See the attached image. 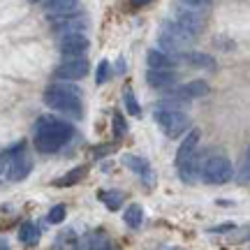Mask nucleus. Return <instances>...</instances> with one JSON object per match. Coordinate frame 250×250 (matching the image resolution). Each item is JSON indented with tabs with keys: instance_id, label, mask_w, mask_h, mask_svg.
Returning <instances> with one entry per match:
<instances>
[{
	"instance_id": "1",
	"label": "nucleus",
	"mask_w": 250,
	"mask_h": 250,
	"mask_svg": "<svg viewBox=\"0 0 250 250\" xmlns=\"http://www.w3.org/2000/svg\"><path fill=\"white\" fill-rule=\"evenodd\" d=\"M74 137V127L67 121H61L56 116H42L35 123V146L42 153L61 151L65 144Z\"/></svg>"
},
{
	"instance_id": "2",
	"label": "nucleus",
	"mask_w": 250,
	"mask_h": 250,
	"mask_svg": "<svg viewBox=\"0 0 250 250\" xmlns=\"http://www.w3.org/2000/svg\"><path fill=\"white\" fill-rule=\"evenodd\" d=\"M44 104L61 114L81 118V90L72 83H54L44 90Z\"/></svg>"
},
{
	"instance_id": "3",
	"label": "nucleus",
	"mask_w": 250,
	"mask_h": 250,
	"mask_svg": "<svg viewBox=\"0 0 250 250\" xmlns=\"http://www.w3.org/2000/svg\"><path fill=\"white\" fill-rule=\"evenodd\" d=\"M195 40H197V35L186 30L179 21H165L160 35H158V44L167 54H183V51H188V46L192 44Z\"/></svg>"
},
{
	"instance_id": "4",
	"label": "nucleus",
	"mask_w": 250,
	"mask_h": 250,
	"mask_svg": "<svg viewBox=\"0 0 250 250\" xmlns=\"http://www.w3.org/2000/svg\"><path fill=\"white\" fill-rule=\"evenodd\" d=\"M153 118L167 137H181V134H186L190 130V116L183 114V111H176V109L162 107L153 114Z\"/></svg>"
},
{
	"instance_id": "5",
	"label": "nucleus",
	"mask_w": 250,
	"mask_h": 250,
	"mask_svg": "<svg viewBox=\"0 0 250 250\" xmlns=\"http://www.w3.org/2000/svg\"><path fill=\"white\" fill-rule=\"evenodd\" d=\"M234 176V167L227 155H211L204 162V169H202V179L208 186H223Z\"/></svg>"
},
{
	"instance_id": "6",
	"label": "nucleus",
	"mask_w": 250,
	"mask_h": 250,
	"mask_svg": "<svg viewBox=\"0 0 250 250\" xmlns=\"http://www.w3.org/2000/svg\"><path fill=\"white\" fill-rule=\"evenodd\" d=\"M88 37L79 33V30H67L61 40V54L65 58H83V54L88 51Z\"/></svg>"
},
{
	"instance_id": "7",
	"label": "nucleus",
	"mask_w": 250,
	"mask_h": 250,
	"mask_svg": "<svg viewBox=\"0 0 250 250\" xmlns=\"http://www.w3.org/2000/svg\"><path fill=\"white\" fill-rule=\"evenodd\" d=\"M86 74H88V61L86 58H65V62H61L56 67V77L62 81L83 79Z\"/></svg>"
},
{
	"instance_id": "8",
	"label": "nucleus",
	"mask_w": 250,
	"mask_h": 250,
	"mask_svg": "<svg viewBox=\"0 0 250 250\" xmlns=\"http://www.w3.org/2000/svg\"><path fill=\"white\" fill-rule=\"evenodd\" d=\"M30 171H33V160L26 155V151H19L12 155L5 169V181H23Z\"/></svg>"
},
{
	"instance_id": "9",
	"label": "nucleus",
	"mask_w": 250,
	"mask_h": 250,
	"mask_svg": "<svg viewBox=\"0 0 250 250\" xmlns=\"http://www.w3.org/2000/svg\"><path fill=\"white\" fill-rule=\"evenodd\" d=\"M146 81H148V86L153 88H174L176 83H179V77L169 70V67H151V70L146 72Z\"/></svg>"
},
{
	"instance_id": "10",
	"label": "nucleus",
	"mask_w": 250,
	"mask_h": 250,
	"mask_svg": "<svg viewBox=\"0 0 250 250\" xmlns=\"http://www.w3.org/2000/svg\"><path fill=\"white\" fill-rule=\"evenodd\" d=\"M174 21H179L181 26L186 28V30H190L192 35H199V33L206 28V21H204V17L199 14V9H190V7L179 9L176 17H174Z\"/></svg>"
},
{
	"instance_id": "11",
	"label": "nucleus",
	"mask_w": 250,
	"mask_h": 250,
	"mask_svg": "<svg viewBox=\"0 0 250 250\" xmlns=\"http://www.w3.org/2000/svg\"><path fill=\"white\" fill-rule=\"evenodd\" d=\"M199 130H190V132L186 134V139L181 142V146H179V153H176V167H181L183 162L192 155V153L197 151V144H199Z\"/></svg>"
},
{
	"instance_id": "12",
	"label": "nucleus",
	"mask_w": 250,
	"mask_h": 250,
	"mask_svg": "<svg viewBox=\"0 0 250 250\" xmlns=\"http://www.w3.org/2000/svg\"><path fill=\"white\" fill-rule=\"evenodd\" d=\"M183 61L190 65V67H197V70H215V61L208 54H202V51H183Z\"/></svg>"
},
{
	"instance_id": "13",
	"label": "nucleus",
	"mask_w": 250,
	"mask_h": 250,
	"mask_svg": "<svg viewBox=\"0 0 250 250\" xmlns=\"http://www.w3.org/2000/svg\"><path fill=\"white\" fill-rule=\"evenodd\" d=\"M204 95H208V83L206 81H190L186 86L176 88V98H183V100L204 98Z\"/></svg>"
},
{
	"instance_id": "14",
	"label": "nucleus",
	"mask_w": 250,
	"mask_h": 250,
	"mask_svg": "<svg viewBox=\"0 0 250 250\" xmlns=\"http://www.w3.org/2000/svg\"><path fill=\"white\" fill-rule=\"evenodd\" d=\"M123 165L130 171L139 174V176H151V167H148V160L146 158H139V155H123Z\"/></svg>"
},
{
	"instance_id": "15",
	"label": "nucleus",
	"mask_w": 250,
	"mask_h": 250,
	"mask_svg": "<svg viewBox=\"0 0 250 250\" xmlns=\"http://www.w3.org/2000/svg\"><path fill=\"white\" fill-rule=\"evenodd\" d=\"M146 58H148V67H174V65H176V58H174V56H169L167 54V51H158V49H151V51H148V56H146Z\"/></svg>"
},
{
	"instance_id": "16",
	"label": "nucleus",
	"mask_w": 250,
	"mask_h": 250,
	"mask_svg": "<svg viewBox=\"0 0 250 250\" xmlns=\"http://www.w3.org/2000/svg\"><path fill=\"white\" fill-rule=\"evenodd\" d=\"M88 174V167H74V169H70L65 176H61V179L54 181V186L58 188H70V186H77L79 181H83V176Z\"/></svg>"
},
{
	"instance_id": "17",
	"label": "nucleus",
	"mask_w": 250,
	"mask_h": 250,
	"mask_svg": "<svg viewBox=\"0 0 250 250\" xmlns=\"http://www.w3.org/2000/svg\"><path fill=\"white\" fill-rule=\"evenodd\" d=\"M98 197H100V202L107 206L109 211H118V208L123 206V199H125L123 192H118V190H102Z\"/></svg>"
},
{
	"instance_id": "18",
	"label": "nucleus",
	"mask_w": 250,
	"mask_h": 250,
	"mask_svg": "<svg viewBox=\"0 0 250 250\" xmlns=\"http://www.w3.org/2000/svg\"><path fill=\"white\" fill-rule=\"evenodd\" d=\"M37 239H40V227L35 223H23L21 229H19V241L23 246H35Z\"/></svg>"
},
{
	"instance_id": "19",
	"label": "nucleus",
	"mask_w": 250,
	"mask_h": 250,
	"mask_svg": "<svg viewBox=\"0 0 250 250\" xmlns=\"http://www.w3.org/2000/svg\"><path fill=\"white\" fill-rule=\"evenodd\" d=\"M123 218H125V223H127V227L137 229V227H142V223H144V208L139 204H130L125 208Z\"/></svg>"
},
{
	"instance_id": "20",
	"label": "nucleus",
	"mask_w": 250,
	"mask_h": 250,
	"mask_svg": "<svg viewBox=\"0 0 250 250\" xmlns=\"http://www.w3.org/2000/svg\"><path fill=\"white\" fill-rule=\"evenodd\" d=\"M79 5V0H46V9L56 14H67Z\"/></svg>"
},
{
	"instance_id": "21",
	"label": "nucleus",
	"mask_w": 250,
	"mask_h": 250,
	"mask_svg": "<svg viewBox=\"0 0 250 250\" xmlns=\"http://www.w3.org/2000/svg\"><path fill=\"white\" fill-rule=\"evenodd\" d=\"M125 109H127V114H132V116H137V114L142 111L139 102H137V98H134V93L130 88L125 90Z\"/></svg>"
},
{
	"instance_id": "22",
	"label": "nucleus",
	"mask_w": 250,
	"mask_h": 250,
	"mask_svg": "<svg viewBox=\"0 0 250 250\" xmlns=\"http://www.w3.org/2000/svg\"><path fill=\"white\" fill-rule=\"evenodd\" d=\"M46 220H49L51 225H61L62 220H65V206L62 204L54 206V208L49 211V215H46Z\"/></svg>"
},
{
	"instance_id": "23",
	"label": "nucleus",
	"mask_w": 250,
	"mask_h": 250,
	"mask_svg": "<svg viewBox=\"0 0 250 250\" xmlns=\"http://www.w3.org/2000/svg\"><path fill=\"white\" fill-rule=\"evenodd\" d=\"M111 77V65H109L107 61H100V65H98V74H95V81H98L100 86L104 83V81Z\"/></svg>"
},
{
	"instance_id": "24",
	"label": "nucleus",
	"mask_w": 250,
	"mask_h": 250,
	"mask_svg": "<svg viewBox=\"0 0 250 250\" xmlns=\"http://www.w3.org/2000/svg\"><path fill=\"white\" fill-rule=\"evenodd\" d=\"M127 132V123H125V118L121 114H114V134L116 137H123Z\"/></svg>"
},
{
	"instance_id": "25",
	"label": "nucleus",
	"mask_w": 250,
	"mask_h": 250,
	"mask_svg": "<svg viewBox=\"0 0 250 250\" xmlns=\"http://www.w3.org/2000/svg\"><path fill=\"white\" fill-rule=\"evenodd\" d=\"M179 2L190 9H208L211 7V0H179Z\"/></svg>"
},
{
	"instance_id": "26",
	"label": "nucleus",
	"mask_w": 250,
	"mask_h": 250,
	"mask_svg": "<svg viewBox=\"0 0 250 250\" xmlns=\"http://www.w3.org/2000/svg\"><path fill=\"white\" fill-rule=\"evenodd\" d=\"M90 241H86V246L88 248H109V241L107 236H102V234H98V236H88Z\"/></svg>"
},
{
	"instance_id": "27",
	"label": "nucleus",
	"mask_w": 250,
	"mask_h": 250,
	"mask_svg": "<svg viewBox=\"0 0 250 250\" xmlns=\"http://www.w3.org/2000/svg\"><path fill=\"white\" fill-rule=\"evenodd\" d=\"M241 181H250V146L246 148L243 155V167H241Z\"/></svg>"
},
{
	"instance_id": "28",
	"label": "nucleus",
	"mask_w": 250,
	"mask_h": 250,
	"mask_svg": "<svg viewBox=\"0 0 250 250\" xmlns=\"http://www.w3.org/2000/svg\"><path fill=\"white\" fill-rule=\"evenodd\" d=\"M148 2H153V0H130L132 7H144V5H148Z\"/></svg>"
}]
</instances>
